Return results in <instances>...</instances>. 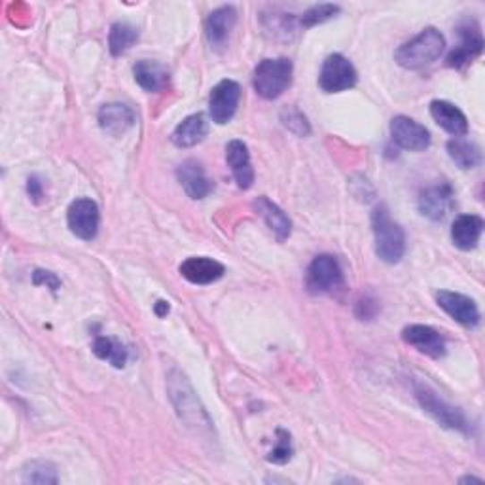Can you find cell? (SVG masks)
Here are the masks:
<instances>
[{"mask_svg": "<svg viewBox=\"0 0 485 485\" xmlns=\"http://www.w3.org/2000/svg\"><path fill=\"white\" fill-rule=\"evenodd\" d=\"M305 286L311 294H337L345 288L342 264L332 254H319L307 268Z\"/></svg>", "mask_w": 485, "mask_h": 485, "instance_id": "obj_6", "label": "cell"}, {"mask_svg": "<svg viewBox=\"0 0 485 485\" xmlns=\"http://www.w3.org/2000/svg\"><path fill=\"white\" fill-rule=\"evenodd\" d=\"M93 353L97 359H101L115 368H123L129 361V349L118 342L116 337L97 336L93 342Z\"/></svg>", "mask_w": 485, "mask_h": 485, "instance_id": "obj_26", "label": "cell"}, {"mask_svg": "<svg viewBox=\"0 0 485 485\" xmlns=\"http://www.w3.org/2000/svg\"><path fill=\"white\" fill-rule=\"evenodd\" d=\"M455 205V191L449 183L442 181L427 186L419 193V211L432 222L444 220Z\"/></svg>", "mask_w": 485, "mask_h": 485, "instance_id": "obj_10", "label": "cell"}, {"mask_svg": "<svg viewBox=\"0 0 485 485\" xmlns=\"http://www.w3.org/2000/svg\"><path fill=\"white\" fill-rule=\"evenodd\" d=\"M69 230L82 241H91L99 234L101 213L99 205L89 198H80L71 203L67 211Z\"/></svg>", "mask_w": 485, "mask_h": 485, "instance_id": "obj_8", "label": "cell"}, {"mask_svg": "<svg viewBox=\"0 0 485 485\" xmlns=\"http://www.w3.org/2000/svg\"><path fill=\"white\" fill-rule=\"evenodd\" d=\"M413 393H415L419 406H421L434 419V421L442 425L444 429L457 430L463 434H468V430H471L464 413L459 408L451 406V404L446 402L442 396H438V393L430 389L429 385L415 383Z\"/></svg>", "mask_w": 485, "mask_h": 485, "instance_id": "obj_5", "label": "cell"}, {"mask_svg": "<svg viewBox=\"0 0 485 485\" xmlns=\"http://www.w3.org/2000/svg\"><path fill=\"white\" fill-rule=\"evenodd\" d=\"M430 116L444 132L454 137H464L468 133V120L463 110L449 101L436 99L430 103Z\"/></svg>", "mask_w": 485, "mask_h": 485, "instance_id": "obj_20", "label": "cell"}, {"mask_svg": "<svg viewBox=\"0 0 485 485\" xmlns=\"http://www.w3.org/2000/svg\"><path fill=\"white\" fill-rule=\"evenodd\" d=\"M183 277L191 285H213L224 277L225 268L215 258L190 256L179 268Z\"/></svg>", "mask_w": 485, "mask_h": 485, "instance_id": "obj_16", "label": "cell"}, {"mask_svg": "<svg viewBox=\"0 0 485 485\" xmlns=\"http://www.w3.org/2000/svg\"><path fill=\"white\" fill-rule=\"evenodd\" d=\"M135 82L149 93H159L169 86V71L159 61L140 59L133 64Z\"/></svg>", "mask_w": 485, "mask_h": 485, "instance_id": "obj_21", "label": "cell"}, {"mask_svg": "<svg viewBox=\"0 0 485 485\" xmlns=\"http://www.w3.org/2000/svg\"><path fill=\"white\" fill-rule=\"evenodd\" d=\"M436 303H438L451 319L466 328H476L480 325V310L472 298L459 293H451V290H438V293H436Z\"/></svg>", "mask_w": 485, "mask_h": 485, "instance_id": "obj_13", "label": "cell"}, {"mask_svg": "<svg viewBox=\"0 0 485 485\" xmlns=\"http://www.w3.org/2000/svg\"><path fill=\"white\" fill-rule=\"evenodd\" d=\"M339 12H342V8H339L337 4H319V6H313L307 12H303L298 23L303 29H311L315 25H320V23H327V21L334 20Z\"/></svg>", "mask_w": 485, "mask_h": 485, "instance_id": "obj_29", "label": "cell"}, {"mask_svg": "<svg viewBox=\"0 0 485 485\" xmlns=\"http://www.w3.org/2000/svg\"><path fill=\"white\" fill-rule=\"evenodd\" d=\"M167 391L174 406V412L176 415H179V419L184 423L186 429L193 430L200 436L211 434L213 430L211 417L207 415L203 404L200 402L196 391H193L191 383L188 381V378L181 370L174 368L169 371Z\"/></svg>", "mask_w": 485, "mask_h": 485, "instance_id": "obj_1", "label": "cell"}, {"mask_svg": "<svg viewBox=\"0 0 485 485\" xmlns=\"http://www.w3.org/2000/svg\"><path fill=\"white\" fill-rule=\"evenodd\" d=\"M176 179L191 200H205L213 191V181L198 159H186L176 167Z\"/></svg>", "mask_w": 485, "mask_h": 485, "instance_id": "obj_15", "label": "cell"}, {"mask_svg": "<svg viewBox=\"0 0 485 485\" xmlns=\"http://www.w3.org/2000/svg\"><path fill=\"white\" fill-rule=\"evenodd\" d=\"M277 446H275L269 455H268V461L273 463V464H286L290 459H293V442H290V434L283 429H277Z\"/></svg>", "mask_w": 485, "mask_h": 485, "instance_id": "obj_31", "label": "cell"}, {"mask_svg": "<svg viewBox=\"0 0 485 485\" xmlns=\"http://www.w3.org/2000/svg\"><path fill=\"white\" fill-rule=\"evenodd\" d=\"M466 481H476V483H481V480H480V478H474V476H464V478H461V483H466Z\"/></svg>", "mask_w": 485, "mask_h": 485, "instance_id": "obj_36", "label": "cell"}, {"mask_svg": "<svg viewBox=\"0 0 485 485\" xmlns=\"http://www.w3.org/2000/svg\"><path fill=\"white\" fill-rule=\"evenodd\" d=\"M27 191H29V196L32 201H40L44 198V186L40 183V179L37 174H32L29 176V181H27Z\"/></svg>", "mask_w": 485, "mask_h": 485, "instance_id": "obj_34", "label": "cell"}, {"mask_svg": "<svg viewBox=\"0 0 485 485\" xmlns=\"http://www.w3.org/2000/svg\"><path fill=\"white\" fill-rule=\"evenodd\" d=\"M281 122L283 125L288 129V132H293L298 137H307L311 133V125L307 122L305 115L302 110H298L296 106H286L281 110Z\"/></svg>", "mask_w": 485, "mask_h": 485, "instance_id": "obj_30", "label": "cell"}, {"mask_svg": "<svg viewBox=\"0 0 485 485\" xmlns=\"http://www.w3.org/2000/svg\"><path fill=\"white\" fill-rule=\"evenodd\" d=\"M294 64L286 57L264 59L256 64L252 72L254 91L266 101L279 99V97L293 84Z\"/></svg>", "mask_w": 485, "mask_h": 485, "instance_id": "obj_4", "label": "cell"}, {"mask_svg": "<svg viewBox=\"0 0 485 485\" xmlns=\"http://www.w3.org/2000/svg\"><path fill=\"white\" fill-rule=\"evenodd\" d=\"M254 207L258 215L268 224V228L275 234V237L279 241H286L290 237V234H293V220L286 217V213L277 203H273L269 198L262 196L254 201Z\"/></svg>", "mask_w": 485, "mask_h": 485, "instance_id": "obj_23", "label": "cell"}, {"mask_svg": "<svg viewBox=\"0 0 485 485\" xmlns=\"http://www.w3.org/2000/svg\"><path fill=\"white\" fill-rule=\"evenodd\" d=\"M139 40V30L123 21L112 23L110 32H108V50L115 57L123 55L133 47V44Z\"/></svg>", "mask_w": 485, "mask_h": 485, "instance_id": "obj_27", "label": "cell"}, {"mask_svg": "<svg viewBox=\"0 0 485 485\" xmlns=\"http://www.w3.org/2000/svg\"><path fill=\"white\" fill-rule=\"evenodd\" d=\"M241 101V86L235 80H222L208 95V115L218 125H225L234 120Z\"/></svg>", "mask_w": 485, "mask_h": 485, "instance_id": "obj_9", "label": "cell"}, {"mask_svg": "<svg viewBox=\"0 0 485 485\" xmlns=\"http://www.w3.org/2000/svg\"><path fill=\"white\" fill-rule=\"evenodd\" d=\"M97 120H99V125L105 133L112 137H120L135 125L137 116L132 106H127L123 103H108L101 106Z\"/></svg>", "mask_w": 485, "mask_h": 485, "instance_id": "obj_18", "label": "cell"}, {"mask_svg": "<svg viewBox=\"0 0 485 485\" xmlns=\"http://www.w3.org/2000/svg\"><path fill=\"white\" fill-rule=\"evenodd\" d=\"M237 23V10L234 6H220L208 13L205 21V35L213 47L225 46Z\"/></svg>", "mask_w": 485, "mask_h": 485, "instance_id": "obj_19", "label": "cell"}, {"mask_svg": "<svg viewBox=\"0 0 485 485\" xmlns=\"http://www.w3.org/2000/svg\"><path fill=\"white\" fill-rule=\"evenodd\" d=\"M447 154L451 161L461 169H474L481 164V152L478 144L472 140H466L463 137H454L447 140Z\"/></svg>", "mask_w": 485, "mask_h": 485, "instance_id": "obj_25", "label": "cell"}, {"mask_svg": "<svg viewBox=\"0 0 485 485\" xmlns=\"http://www.w3.org/2000/svg\"><path fill=\"white\" fill-rule=\"evenodd\" d=\"M371 232H374L376 254L385 264H398L406 252V235L402 225L391 218L389 207L379 203L371 211Z\"/></svg>", "mask_w": 485, "mask_h": 485, "instance_id": "obj_2", "label": "cell"}, {"mask_svg": "<svg viewBox=\"0 0 485 485\" xmlns=\"http://www.w3.org/2000/svg\"><path fill=\"white\" fill-rule=\"evenodd\" d=\"M359 72L354 64L342 54H332L322 61L319 86L325 93H342L357 86Z\"/></svg>", "mask_w": 485, "mask_h": 485, "instance_id": "obj_7", "label": "cell"}, {"mask_svg": "<svg viewBox=\"0 0 485 485\" xmlns=\"http://www.w3.org/2000/svg\"><path fill=\"white\" fill-rule=\"evenodd\" d=\"M379 311V305L376 300H371L370 296H364L359 303H357V317L361 320H370L374 319Z\"/></svg>", "mask_w": 485, "mask_h": 485, "instance_id": "obj_32", "label": "cell"}, {"mask_svg": "<svg viewBox=\"0 0 485 485\" xmlns=\"http://www.w3.org/2000/svg\"><path fill=\"white\" fill-rule=\"evenodd\" d=\"M402 339L419 353L427 354L430 359H442L447 353L444 336L427 325H410L402 330Z\"/></svg>", "mask_w": 485, "mask_h": 485, "instance_id": "obj_14", "label": "cell"}, {"mask_svg": "<svg viewBox=\"0 0 485 485\" xmlns=\"http://www.w3.org/2000/svg\"><path fill=\"white\" fill-rule=\"evenodd\" d=\"M391 137L400 149L410 152H423L430 147L429 129L408 116H395L391 120Z\"/></svg>", "mask_w": 485, "mask_h": 485, "instance_id": "obj_12", "label": "cell"}, {"mask_svg": "<svg viewBox=\"0 0 485 485\" xmlns=\"http://www.w3.org/2000/svg\"><path fill=\"white\" fill-rule=\"evenodd\" d=\"M483 52V37L480 27L472 21L463 23L459 27V44L454 47V52L447 55V64L451 69H464L474 59H478Z\"/></svg>", "mask_w": 485, "mask_h": 485, "instance_id": "obj_11", "label": "cell"}, {"mask_svg": "<svg viewBox=\"0 0 485 485\" xmlns=\"http://www.w3.org/2000/svg\"><path fill=\"white\" fill-rule=\"evenodd\" d=\"M154 311H156V315H157L159 319H164V317L169 313V302H164V300L156 302V305H154Z\"/></svg>", "mask_w": 485, "mask_h": 485, "instance_id": "obj_35", "label": "cell"}, {"mask_svg": "<svg viewBox=\"0 0 485 485\" xmlns=\"http://www.w3.org/2000/svg\"><path fill=\"white\" fill-rule=\"evenodd\" d=\"M483 234V218L478 215H461L451 225V241L461 251H472Z\"/></svg>", "mask_w": 485, "mask_h": 485, "instance_id": "obj_22", "label": "cell"}, {"mask_svg": "<svg viewBox=\"0 0 485 485\" xmlns=\"http://www.w3.org/2000/svg\"><path fill=\"white\" fill-rule=\"evenodd\" d=\"M23 481L25 483H38V485H54L59 481L57 466L50 461L37 459L23 466Z\"/></svg>", "mask_w": 485, "mask_h": 485, "instance_id": "obj_28", "label": "cell"}, {"mask_svg": "<svg viewBox=\"0 0 485 485\" xmlns=\"http://www.w3.org/2000/svg\"><path fill=\"white\" fill-rule=\"evenodd\" d=\"M446 50V38L438 29L427 27L415 38L402 44L395 52V61L402 69L419 71L432 64Z\"/></svg>", "mask_w": 485, "mask_h": 485, "instance_id": "obj_3", "label": "cell"}, {"mask_svg": "<svg viewBox=\"0 0 485 485\" xmlns=\"http://www.w3.org/2000/svg\"><path fill=\"white\" fill-rule=\"evenodd\" d=\"M207 132H208V125H207L205 116L191 115L174 127L171 140L174 147H179V149H191L207 137Z\"/></svg>", "mask_w": 485, "mask_h": 485, "instance_id": "obj_24", "label": "cell"}, {"mask_svg": "<svg viewBox=\"0 0 485 485\" xmlns=\"http://www.w3.org/2000/svg\"><path fill=\"white\" fill-rule=\"evenodd\" d=\"M225 161L232 169L234 179L241 190H249L254 184V169L247 144L242 140H230L225 144Z\"/></svg>", "mask_w": 485, "mask_h": 485, "instance_id": "obj_17", "label": "cell"}, {"mask_svg": "<svg viewBox=\"0 0 485 485\" xmlns=\"http://www.w3.org/2000/svg\"><path fill=\"white\" fill-rule=\"evenodd\" d=\"M32 283L35 285H46L47 288H52L54 293L61 286V281L57 279V275L52 271H44V269H37L32 273Z\"/></svg>", "mask_w": 485, "mask_h": 485, "instance_id": "obj_33", "label": "cell"}]
</instances>
